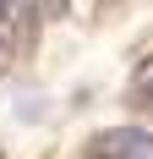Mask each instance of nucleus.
<instances>
[{
  "label": "nucleus",
  "mask_w": 153,
  "mask_h": 159,
  "mask_svg": "<svg viewBox=\"0 0 153 159\" xmlns=\"http://www.w3.org/2000/svg\"><path fill=\"white\" fill-rule=\"evenodd\" d=\"M131 110H153V77L131 88Z\"/></svg>",
  "instance_id": "7ed1b4c3"
},
{
  "label": "nucleus",
  "mask_w": 153,
  "mask_h": 159,
  "mask_svg": "<svg viewBox=\"0 0 153 159\" xmlns=\"http://www.w3.org/2000/svg\"><path fill=\"white\" fill-rule=\"evenodd\" d=\"M33 11L44 22H60V16H71V0H33Z\"/></svg>",
  "instance_id": "f03ea898"
},
{
  "label": "nucleus",
  "mask_w": 153,
  "mask_h": 159,
  "mask_svg": "<svg viewBox=\"0 0 153 159\" xmlns=\"http://www.w3.org/2000/svg\"><path fill=\"white\" fill-rule=\"evenodd\" d=\"M148 154H153V137L142 126H109L88 143L82 159H148Z\"/></svg>",
  "instance_id": "f257e3e1"
}]
</instances>
